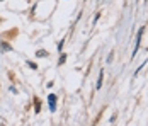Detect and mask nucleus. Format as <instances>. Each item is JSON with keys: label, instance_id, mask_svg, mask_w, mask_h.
<instances>
[{"label": "nucleus", "instance_id": "4", "mask_svg": "<svg viewBox=\"0 0 148 126\" xmlns=\"http://www.w3.org/2000/svg\"><path fill=\"white\" fill-rule=\"evenodd\" d=\"M36 55H38V56H46V55H48V53H46V51H38Z\"/></svg>", "mask_w": 148, "mask_h": 126}, {"label": "nucleus", "instance_id": "1", "mask_svg": "<svg viewBox=\"0 0 148 126\" xmlns=\"http://www.w3.org/2000/svg\"><path fill=\"white\" fill-rule=\"evenodd\" d=\"M48 101H49V109L55 111V107H56V97H55V96H49Z\"/></svg>", "mask_w": 148, "mask_h": 126}, {"label": "nucleus", "instance_id": "3", "mask_svg": "<svg viewBox=\"0 0 148 126\" xmlns=\"http://www.w3.org/2000/svg\"><path fill=\"white\" fill-rule=\"evenodd\" d=\"M2 46H3V50H5V51H9V50H10V46H9L7 43H2Z\"/></svg>", "mask_w": 148, "mask_h": 126}, {"label": "nucleus", "instance_id": "2", "mask_svg": "<svg viewBox=\"0 0 148 126\" xmlns=\"http://www.w3.org/2000/svg\"><path fill=\"white\" fill-rule=\"evenodd\" d=\"M101 85H102V73H99V80H97V89H101Z\"/></svg>", "mask_w": 148, "mask_h": 126}]
</instances>
